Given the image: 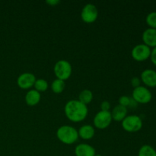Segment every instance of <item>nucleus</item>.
Returning a JSON list of instances; mask_svg holds the SVG:
<instances>
[{"mask_svg": "<svg viewBox=\"0 0 156 156\" xmlns=\"http://www.w3.org/2000/svg\"><path fill=\"white\" fill-rule=\"evenodd\" d=\"M64 111L67 118L74 123H78L85 120L88 113L87 105L82 104L79 100L69 101L66 104Z\"/></svg>", "mask_w": 156, "mask_h": 156, "instance_id": "1", "label": "nucleus"}, {"mask_svg": "<svg viewBox=\"0 0 156 156\" xmlns=\"http://www.w3.org/2000/svg\"><path fill=\"white\" fill-rule=\"evenodd\" d=\"M58 140L66 145H72L76 143L79 139L78 130L69 125L60 126L56 131Z\"/></svg>", "mask_w": 156, "mask_h": 156, "instance_id": "2", "label": "nucleus"}, {"mask_svg": "<svg viewBox=\"0 0 156 156\" xmlns=\"http://www.w3.org/2000/svg\"><path fill=\"white\" fill-rule=\"evenodd\" d=\"M55 76L58 79L66 81L72 75V66L69 62L64 59L57 61L53 67Z\"/></svg>", "mask_w": 156, "mask_h": 156, "instance_id": "3", "label": "nucleus"}, {"mask_svg": "<svg viewBox=\"0 0 156 156\" xmlns=\"http://www.w3.org/2000/svg\"><path fill=\"white\" fill-rule=\"evenodd\" d=\"M122 127L126 132H137L143 127V120L141 117L137 115L126 116L122 121Z\"/></svg>", "mask_w": 156, "mask_h": 156, "instance_id": "4", "label": "nucleus"}, {"mask_svg": "<svg viewBox=\"0 0 156 156\" xmlns=\"http://www.w3.org/2000/svg\"><path fill=\"white\" fill-rule=\"evenodd\" d=\"M152 98V92L148 88L145 86H140L135 88L133 91L132 98L136 103L147 104L151 101Z\"/></svg>", "mask_w": 156, "mask_h": 156, "instance_id": "5", "label": "nucleus"}, {"mask_svg": "<svg viewBox=\"0 0 156 156\" xmlns=\"http://www.w3.org/2000/svg\"><path fill=\"white\" fill-rule=\"evenodd\" d=\"M112 120L111 111H100L94 116L93 123L97 129H105L111 125Z\"/></svg>", "mask_w": 156, "mask_h": 156, "instance_id": "6", "label": "nucleus"}, {"mask_svg": "<svg viewBox=\"0 0 156 156\" xmlns=\"http://www.w3.org/2000/svg\"><path fill=\"white\" fill-rule=\"evenodd\" d=\"M98 16V11L94 4L88 3L85 5L81 12V18L84 22L91 24L97 20Z\"/></svg>", "mask_w": 156, "mask_h": 156, "instance_id": "7", "label": "nucleus"}, {"mask_svg": "<svg viewBox=\"0 0 156 156\" xmlns=\"http://www.w3.org/2000/svg\"><path fill=\"white\" fill-rule=\"evenodd\" d=\"M131 54L135 60L143 62L150 57L151 48L144 44H137L133 48Z\"/></svg>", "mask_w": 156, "mask_h": 156, "instance_id": "8", "label": "nucleus"}, {"mask_svg": "<svg viewBox=\"0 0 156 156\" xmlns=\"http://www.w3.org/2000/svg\"><path fill=\"white\" fill-rule=\"evenodd\" d=\"M37 79L33 73H24L20 75L17 79V84L21 89H29L34 85Z\"/></svg>", "mask_w": 156, "mask_h": 156, "instance_id": "9", "label": "nucleus"}, {"mask_svg": "<svg viewBox=\"0 0 156 156\" xmlns=\"http://www.w3.org/2000/svg\"><path fill=\"white\" fill-rule=\"evenodd\" d=\"M140 79L148 87H156V71L152 69H145L142 72Z\"/></svg>", "mask_w": 156, "mask_h": 156, "instance_id": "10", "label": "nucleus"}, {"mask_svg": "<svg viewBox=\"0 0 156 156\" xmlns=\"http://www.w3.org/2000/svg\"><path fill=\"white\" fill-rule=\"evenodd\" d=\"M144 44L149 47H156V29L149 27L143 31L142 35Z\"/></svg>", "mask_w": 156, "mask_h": 156, "instance_id": "11", "label": "nucleus"}, {"mask_svg": "<svg viewBox=\"0 0 156 156\" xmlns=\"http://www.w3.org/2000/svg\"><path fill=\"white\" fill-rule=\"evenodd\" d=\"M76 156H95L96 152L94 147L87 143L79 144L75 149Z\"/></svg>", "mask_w": 156, "mask_h": 156, "instance_id": "12", "label": "nucleus"}, {"mask_svg": "<svg viewBox=\"0 0 156 156\" xmlns=\"http://www.w3.org/2000/svg\"><path fill=\"white\" fill-rule=\"evenodd\" d=\"M112 120L117 122H122L127 116V108L118 105L111 112Z\"/></svg>", "mask_w": 156, "mask_h": 156, "instance_id": "13", "label": "nucleus"}, {"mask_svg": "<svg viewBox=\"0 0 156 156\" xmlns=\"http://www.w3.org/2000/svg\"><path fill=\"white\" fill-rule=\"evenodd\" d=\"M78 133H79V137L80 136L82 140H88L94 137L95 130H94V128L92 126L86 124L83 125V126L79 128Z\"/></svg>", "mask_w": 156, "mask_h": 156, "instance_id": "14", "label": "nucleus"}, {"mask_svg": "<svg viewBox=\"0 0 156 156\" xmlns=\"http://www.w3.org/2000/svg\"><path fill=\"white\" fill-rule=\"evenodd\" d=\"M41 98V93L35 89L30 90L25 95V102L28 106H35L40 102Z\"/></svg>", "mask_w": 156, "mask_h": 156, "instance_id": "15", "label": "nucleus"}, {"mask_svg": "<svg viewBox=\"0 0 156 156\" xmlns=\"http://www.w3.org/2000/svg\"><path fill=\"white\" fill-rule=\"evenodd\" d=\"M93 99V94L91 91L88 89H84L79 93V101L85 105H88Z\"/></svg>", "mask_w": 156, "mask_h": 156, "instance_id": "16", "label": "nucleus"}, {"mask_svg": "<svg viewBox=\"0 0 156 156\" xmlns=\"http://www.w3.org/2000/svg\"><path fill=\"white\" fill-rule=\"evenodd\" d=\"M66 88L65 81L60 80V79H55L51 83V89L56 94H60L64 91Z\"/></svg>", "mask_w": 156, "mask_h": 156, "instance_id": "17", "label": "nucleus"}, {"mask_svg": "<svg viewBox=\"0 0 156 156\" xmlns=\"http://www.w3.org/2000/svg\"><path fill=\"white\" fill-rule=\"evenodd\" d=\"M138 156H156V150L149 145H143L139 150Z\"/></svg>", "mask_w": 156, "mask_h": 156, "instance_id": "18", "label": "nucleus"}, {"mask_svg": "<svg viewBox=\"0 0 156 156\" xmlns=\"http://www.w3.org/2000/svg\"><path fill=\"white\" fill-rule=\"evenodd\" d=\"M48 82H47L45 79H37L36 82H35L34 83V89L40 93L47 91V88H48Z\"/></svg>", "mask_w": 156, "mask_h": 156, "instance_id": "19", "label": "nucleus"}, {"mask_svg": "<svg viewBox=\"0 0 156 156\" xmlns=\"http://www.w3.org/2000/svg\"><path fill=\"white\" fill-rule=\"evenodd\" d=\"M146 21L149 27L156 29V12H152L148 14Z\"/></svg>", "mask_w": 156, "mask_h": 156, "instance_id": "20", "label": "nucleus"}, {"mask_svg": "<svg viewBox=\"0 0 156 156\" xmlns=\"http://www.w3.org/2000/svg\"><path fill=\"white\" fill-rule=\"evenodd\" d=\"M131 101V98H129V96L123 95L119 98V105H121V106L125 107V108H127L129 107Z\"/></svg>", "mask_w": 156, "mask_h": 156, "instance_id": "21", "label": "nucleus"}, {"mask_svg": "<svg viewBox=\"0 0 156 156\" xmlns=\"http://www.w3.org/2000/svg\"><path fill=\"white\" fill-rule=\"evenodd\" d=\"M101 111H109V110L111 109V104L110 102L105 101H102L101 103Z\"/></svg>", "mask_w": 156, "mask_h": 156, "instance_id": "22", "label": "nucleus"}, {"mask_svg": "<svg viewBox=\"0 0 156 156\" xmlns=\"http://www.w3.org/2000/svg\"><path fill=\"white\" fill-rule=\"evenodd\" d=\"M131 85L134 88L140 86L141 85V79L139 77H133L131 79Z\"/></svg>", "mask_w": 156, "mask_h": 156, "instance_id": "23", "label": "nucleus"}, {"mask_svg": "<svg viewBox=\"0 0 156 156\" xmlns=\"http://www.w3.org/2000/svg\"><path fill=\"white\" fill-rule=\"evenodd\" d=\"M150 59L152 63L156 66V47H154L152 50H151V55Z\"/></svg>", "mask_w": 156, "mask_h": 156, "instance_id": "24", "label": "nucleus"}, {"mask_svg": "<svg viewBox=\"0 0 156 156\" xmlns=\"http://www.w3.org/2000/svg\"><path fill=\"white\" fill-rule=\"evenodd\" d=\"M60 2L59 0H47L46 1V3L48 5H50V6H56V5H58Z\"/></svg>", "mask_w": 156, "mask_h": 156, "instance_id": "25", "label": "nucleus"}, {"mask_svg": "<svg viewBox=\"0 0 156 156\" xmlns=\"http://www.w3.org/2000/svg\"><path fill=\"white\" fill-rule=\"evenodd\" d=\"M95 156H102V155H95Z\"/></svg>", "mask_w": 156, "mask_h": 156, "instance_id": "26", "label": "nucleus"}]
</instances>
